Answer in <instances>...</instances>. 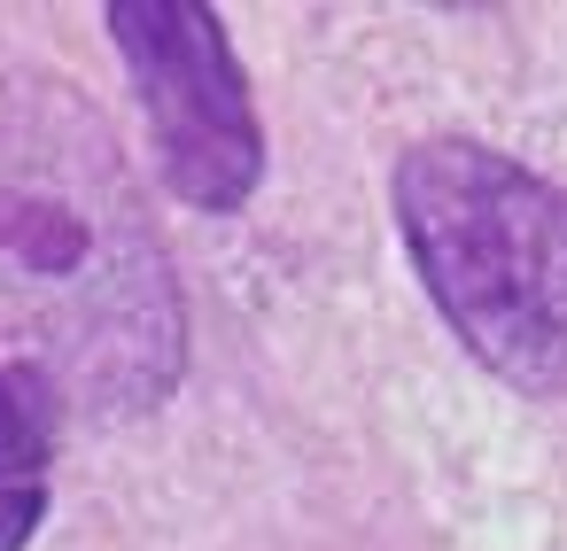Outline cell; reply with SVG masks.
Instances as JSON below:
<instances>
[{"mask_svg": "<svg viewBox=\"0 0 567 551\" xmlns=\"http://www.w3.org/2000/svg\"><path fill=\"white\" fill-rule=\"evenodd\" d=\"M0 288L63 350V396L148 412L179 388L187 311L110 125L55 79L0 86Z\"/></svg>", "mask_w": 567, "mask_h": 551, "instance_id": "obj_1", "label": "cell"}, {"mask_svg": "<svg viewBox=\"0 0 567 551\" xmlns=\"http://www.w3.org/2000/svg\"><path fill=\"white\" fill-rule=\"evenodd\" d=\"M55 443H63V373L48 357H9L0 365V551H24L40 536Z\"/></svg>", "mask_w": 567, "mask_h": 551, "instance_id": "obj_4", "label": "cell"}, {"mask_svg": "<svg viewBox=\"0 0 567 551\" xmlns=\"http://www.w3.org/2000/svg\"><path fill=\"white\" fill-rule=\"evenodd\" d=\"M389 210L458 350L513 396H567V187L489 141L435 133L396 156Z\"/></svg>", "mask_w": 567, "mask_h": 551, "instance_id": "obj_2", "label": "cell"}, {"mask_svg": "<svg viewBox=\"0 0 567 551\" xmlns=\"http://www.w3.org/2000/svg\"><path fill=\"white\" fill-rule=\"evenodd\" d=\"M110 40L148 117L164 187L187 210H241L265 187V125L226 17L203 0H110Z\"/></svg>", "mask_w": 567, "mask_h": 551, "instance_id": "obj_3", "label": "cell"}]
</instances>
